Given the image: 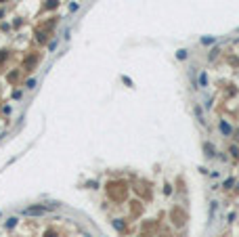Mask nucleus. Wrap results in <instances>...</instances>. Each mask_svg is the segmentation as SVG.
<instances>
[{
    "label": "nucleus",
    "instance_id": "nucleus-3",
    "mask_svg": "<svg viewBox=\"0 0 239 237\" xmlns=\"http://www.w3.org/2000/svg\"><path fill=\"white\" fill-rule=\"evenodd\" d=\"M199 84H201V86H206V84H208V80H206V74H199Z\"/></svg>",
    "mask_w": 239,
    "mask_h": 237
},
{
    "label": "nucleus",
    "instance_id": "nucleus-1",
    "mask_svg": "<svg viewBox=\"0 0 239 237\" xmlns=\"http://www.w3.org/2000/svg\"><path fill=\"white\" fill-rule=\"evenodd\" d=\"M44 212H46L44 206H32V208H25V210H23L25 216H42Z\"/></svg>",
    "mask_w": 239,
    "mask_h": 237
},
{
    "label": "nucleus",
    "instance_id": "nucleus-2",
    "mask_svg": "<svg viewBox=\"0 0 239 237\" xmlns=\"http://www.w3.org/2000/svg\"><path fill=\"white\" fill-rule=\"evenodd\" d=\"M203 149H206V155H214V147H210L208 143L203 145Z\"/></svg>",
    "mask_w": 239,
    "mask_h": 237
},
{
    "label": "nucleus",
    "instance_id": "nucleus-6",
    "mask_svg": "<svg viewBox=\"0 0 239 237\" xmlns=\"http://www.w3.org/2000/svg\"><path fill=\"white\" fill-rule=\"evenodd\" d=\"M55 6H57V0H48L46 8H55Z\"/></svg>",
    "mask_w": 239,
    "mask_h": 237
},
{
    "label": "nucleus",
    "instance_id": "nucleus-7",
    "mask_svg": "<svg viewBox=\"0 0 239 237\" xmlns=\"http://www.w3.org/2000/svg\"><path fill=\"white\" fill-rule=\"evenodd\" d=\"M44 237H55V231H46V233H44Z\"/></svg>",
    "mask_w": 239,
    "mask_h": 237
},
{
    "label": "nucleus",
    "instance_id": "nucleus-5",
    "mask_svg": "<svg viewBox=\"0 0 239 237\" xmlns=\"http://www.w3.org/2000/svg\"><path fill=\"white\" fill-rule=\"evenodd\" d=\"M15 225H17V218H11V220H8V223H6V229H13V227H15Z\"/></svg>",
    "mask_w": 239,
    "mask_h": 237
},
{
    "label": "nucleus",
    "instance_id": "nucleus-4",
    "mask_svg": "<svg viewBox=\"0 0 239 237\" xmlns=\"http://www.w3.org/2000/svg\"><path fill=\"white\" fill-rule=\"evenodd\" d=\"M220 130H222V132H225V134H229V132H231V128H229V126H227V124H225V122H222V124H220Z\"/></svg>",
    "mask_w": 239,
    "mask_h": 237
}]
</instances>
